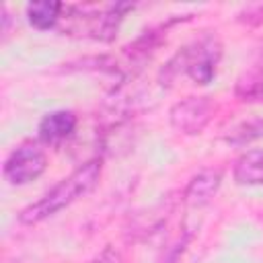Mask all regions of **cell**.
<instances>
[{"mask_svg":"<svg viewBox=\"0 0 263 263\" xmlns=\"http://www.w3.org/2000/svg\"><path fill=\"white\" fill-rule=\"evenodd\" d=\"M101 173H103V160L101 158L86 160L84 164L74 168L68 177H64L55 187H51L43 197H39L37 201H33L25 210H21L18 222L33 226V224H39V222L55 216L58 212H62L64 208H68L76 199L90 193L97 187Z\"/></svg>","mask_w":263,"mask_h":263,"instance_id":"obj_1","label":"cell"},{"mask_svg":"<svg viewBox=\"0 0 263 263\" xmlns=\"http://www.w3.org/2000/svg\"><path fill=\"white\" fill-rule=\"evenodd\" d=\"M222 55V45L214 35H205L185 47H181L160 70V86H171L179 74H189L195 84H208L216 76V68Z\"/></svg>","mask_w":263,"mask_h":263,"instance_id":"obj_2","label":"cell"},{"mask_svg":"<svg viewBox=\"0 0 263 263\" xmlns=\"http://www.w3.org/2000/svg\"><path fill=\"white\" fill-rule=\"evenodd\" d=\"M45 168H47L45 152L37 144L25 142V144L16 146L6 156L2 173L10 185H27V183L39 179Z\"/></svg>","mask_w":263,"mask_h":263,"instance_id":"obj_3","label":"cell"},{"mask_svg":"<svg viewBox=\"0 0 263 263\" xmlns=\"http://www.w3.org/2000/svg\"><path fill=\"white\" fill-rule=\"evenodd\" d=\"M214 115V103L203 95H189L177 101L168 111V121L173 129L185 136H195L205 129Z\"/></svg>","mask_w":263,"mask_h":263,"instance_id":"obj_4","label":"cell"},{"mask_svg":"<svg viewBox=\"0 0 263 263\" xmlns=\"http://www.w3.org/2000/svg\"><path fill=\"white\" fill-rule=\"evenodd\" d=\"M222 183V171L220 168H203L197 175L191 177L183 191V201L191 208H201L205 205L218 191Z\"/></svg>","mask_w":263,"mask_h":263,"instance_id":"obj_5","label":"cell"},{"mask_svg":"<svg viewBox=\"0 0 263 263\" xmlns=\"http://www.w3.org/2000/svg\"><path fill=\"white\" fill-rule=\"evenodd\" d=\"M76 115L72 111H66V109H60V111H51L47 115H43V119L39 121V138L47 144H58L66 138H70L76 129Z\"/></svg>","mask_w":263,"mask_h":263,"instance_id":"obj_6","label":"cell"},{"mask_svg":"<svg viewBox=\"0 0 263 263\" xmlns=\"http://www.w3.org/2000/svg\"><path fill=\"white\" fill-rule=\"evenodd\" d=\"M171 210H173L171 199H162L160 203H156L154 208H150L146 214H140V216L136 218V222L132 224V230H129L132 236H134L136 240H146V238H150V236H152L154 232H158V228L166 222Z\"/></svg>","mask_w":263,"mask_h":263,"instance_id":"obj_7","label":"cell"},{"mask_svg":"<svg viewBox=\"0 0 263 263\" xmlns=\"http://www.w3.org/2000/svg\"><path fill=\"white\" fill-rule=\"evenodd\" d=\"M234 181L238 185H263V150H247L234 162Z\"/></svg>","mask_w":263,"mask_h":263,"instance_id":"obj_8","label":"cell"},{"mask_svg":"<svg viewBox=\"0 0 263 263\" xmlns=\"http://www.w3.org/2000/svg\"><path fill=\"white\" fill-rule=\"evenodd\" d=\"M62 10L64 4L62 2H53V0H41V2H31L27 6V16L29 23L35 29H51L60 23L62 18Z\"/></svg>","mask_w":263,"mask_h":263,"instance_id":"obj_9","label":"cell"},{"mask_svg":"<svg viewBox=\"0 0 263 263\" xmlns=\"http://www.w3.org/2000/svg\"><path fill=\"white\" fill-rule=\"evenodd\" d=\"M234 90L240 101H263V62H257L255 68L245 72L236 80Z\"/></svg>","mask_w":263,"mask_h":263,"instance_id":"obj_10","label":"cell"},{"mask_svg":"<svg viewBox=\"0 0 263 263\" xmlns=\"http://www.w3.org/2000/svg\"><path fill=\"white\" fill-rule=\"evenodd\" d=\"M259 138H263V119H249V121H242L236 127H232L224 140L234 146H245Z\"/></svg>","mask_w":263,"mask_h":263,"instance_id":"obj_11","label":"cell"},{"mask_svg":"<svg viewBox=\"0 0 263 263\" xmlns=\"http://www.w3.org/2000/svg\"><path fill=\"white\" fill-rule=\"evenodd\" d=\"M238 21L249 25V27H261L263 25V2L259 4H249L238 12Z\"/></svg>","mask_w":263,"mask_h":263,"instance_id":"obj_12","label":"cell"},{"mask_svg":"<svg viewBox=\"0 0 263 263\" xmlns=\"http://www.w3.org/2000/svg\"><path fill=\"white\" fill-rule=\"evenodd\" d=\"M189 232H185L183 236H179V240L166 251V255L162 257V261L160 263H179L181 261V255H183V251L187 249V242H189Z\"/></svg>","mask_w":263,"mask_h":263,"instance_id":"obj_13","label":"cell"},{"mask_svg":"<svg viewBox=\"0 0 263 263\" xmlns=\"http://www.w3.org/2000/svg\"><path fill=\"white\" fill-rule=\"evenodd\" d=\"M90 263H125V261H123V255H121L115 247L107 245L99 255H95V257L90 259Z\"/></svg>","mask_w":263,"mask_h":263,"instance_id":"obj_14","label":"cell"}]
</instances>
